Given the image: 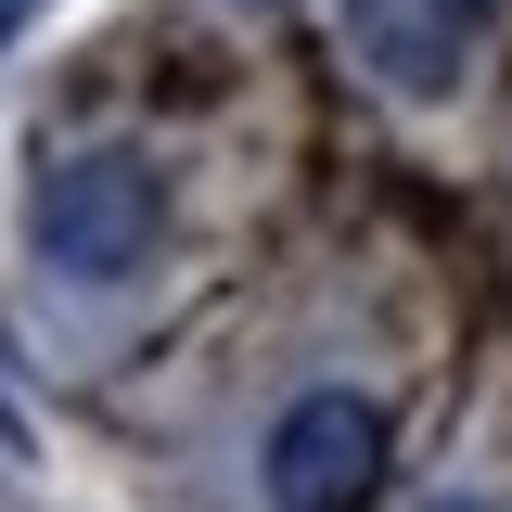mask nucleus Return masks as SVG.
Segmentation results:
<instances>
[{
    "label": "nucleus",
    "instance_id": "nucleus-1",
    "mask_svg": "<svg viewBox=\"0 0 512 512\" xmlns=\"http://www.w3.org/2000/svg\"><path fill=\"white\" fill-rule=\"evenodd\" d=\"M154 231H167V192H154V167L141 154H52L39 167V192H26V244L52 256L64 282H128L141 256H154Z\"/></svg>",
    "mask_w": 512,
    "mask_h": 512
},
{
    "label": "nucleus",
    "instance_id": "nucleus-2",
    "mask_svg": "<svg viewBox=\"0 0 512 512\" xmlns=\"http://www.w3.org/2000/svg\"><path fill=\"white\" fill-rule=\"evenodd\" d=\"M372 487H384V423H372V397L320 384V397H295V410L269 423V500H282V512H359Z\"/></svg>",
    "mask_w": 512,
    "mask_h": 512
},
{
    "label": "nucleus",
    "instance_id": "nucleus-3",
    "mask_svg": "<svg viewBox=\"0 0 512 512\" xmlns=\"http://www.w3.org/2000/svg\"><path fill=\"white\" fill-rule=\"evenodd\" d=\"M461 52H474V26L448 0H359V64H372L384 90L436 103V90H461Z\"/></svg>",
    "mask_w": 512,
    "mask_h": 512
},
{
    "label": "nucleus",
    "instance_id": "nucleus-4",
    "mask_svg": "<svg viewBox=\"0 0 512 512\" xmlns=\"http://www.w3.org/2000/svg\"><path fill=\"white\" fill-rule=\"evenodd\" d=\"M39 13H52V0H0V52H13V39H26Z\"/></svg>",
    "mask_w": 512,
    "mask_h": 512
},
{
    "label": "nucleus",
    "instance_id": "nucleus-5",
    "mask_svg": "<svg viewBox=\"0 0 512 512\" xmlns=\"http://www.w3.org/2000/svg\"><path fill=\"white\" fill-rule=\"evenodd\" d=\"M448 13H461V26H500V0H448Z\"/></svg>",
    "mask_w": 512,
    "mask_h": 512
},
{
    "label": "nucleus",
    "instance_id": "nucleus-6",
    "mask_svg": "<svg viewBox=\"0 0 512 512\" xmlns=\"http://www.w3.org/2000/svg\"><path fill=\"white\" fill-rule=\"evenodd\" d=\"M423 512H500V500H423Z\"/></svg>",
    "mask_w": 512,
    "mask_h": 512
}]
</instances>
